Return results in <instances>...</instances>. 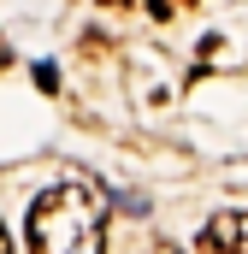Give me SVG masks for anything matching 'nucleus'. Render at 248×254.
Masks as SVG:
<instances>
[{
    "label": "nucleus",
    "mask_w": 248,
    "mask_h": 254,
    "mask_svg": "<svg viewBox=\"0 0 248 254\" xmlns=\"http://www.w3.org/2000/svg\"><path fill=\"white\" fill-rule=\"evenodd\" d=\"M95 6H130V0H95Z\"/></svg>",
    "instance_id": "423d86ee"
},
{
    "label": "nucleus",
    "mask_w": 248,
    "mask_h": 254,
    "mask_svg": "<svg viewBox=\"0 0 248 254\" xmlns=\"http://www.w3.org/2000/svg\"><path fill=\"white\" fill-rule=\"evenodd\" d=\"M24 243H30V254H101L107 249V195L89 178L42 190L30 201Z\"/></svg>",
    "instance_id": "f257e3e1"
},
{
    "label": "nucleus",
    "mask_w": 248,
    "mask_h": 254,
    "mask_svg": "<svg viewBox=\"0 0 248 254\" xmlns=\"http://www.w3.org/2000/svg\"><path fill=\"white\" fill-rule=\"evenodd\" d=\"M154 254H184V249H178V243H154Z\"/></svg>",
    "instance_id": "20e7f679"
},
{
    "label": "nucleus",
    "mask_w": 248,
    "mask_h": 254,
    "mask_svg": "<svg viewBox=\"0 0 248 254\" xmlns=\"http://www.w3.org/2000/svg\"><path fill=\"white\" fill-rule=\"evenodd\" d=\"M0 71H6V42H0Z\"/></svg>",
    "instance_id": "0eeeda50"
},
{
    "label": "nucleus",
    "mask_w": 248,
    "mask_h": 254,
    "mask_svg": "<svg viewBox=\"0 0 248 254\" xmlns=\"http://www.w3.org/2000/svg\"><path fill=\"white\" fill-rule=\"evenodd\" d=\"M201 254H248V213H213L201 225Z\"/></svg>",
    "instance_id": "f03ea898"
},
{
    "label": "nucleus",
    "mask_w": 248,
    "mask_h": 254,
    "mask_svg": "<svg viewBox=\"0 0 248 254\" xmlns=\"http://www.w3.org/2000/svg\"><path fill=\"white\" fill-rule=\"evenodd\" d=\"M36 83H42V95H54V89H60V71H54V65H36Z\"/></svg>",
    "instance_id": "7ed1b4c3"
},
{
    "label": "nucleus",
    "mask_w": 248,
    "mask_h": 254,
    "mask_svg": "<svg viewBox=\"0 0 248 254\" xmlns=\"http://www.w3.org/2000/svg\"><path fill=\"white\" fill-rule=\"evenodd\" d=\"M0 254H12V237H6V225H0Z\"/></svg>",
    "instance_id": "39448f33"
}]
</instances>
